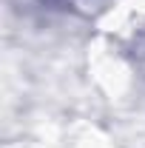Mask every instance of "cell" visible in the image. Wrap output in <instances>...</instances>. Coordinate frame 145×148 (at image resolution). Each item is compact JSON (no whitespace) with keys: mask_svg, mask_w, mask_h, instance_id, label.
<instances>
[{"mask_svg":"<svg viewBox=\"0 0 145 148\" xmlns=\"http://www.w3.org/2000/svg\"><path fill=\"white\" fill-rule=\"evenodd\" d=\"M51 3H60V6H74V3H80V0H51Z\"/></svg>","mask_w":145,"mask_h":148,"instance_id":"cell-1","label":"cell"}]
</instances>
